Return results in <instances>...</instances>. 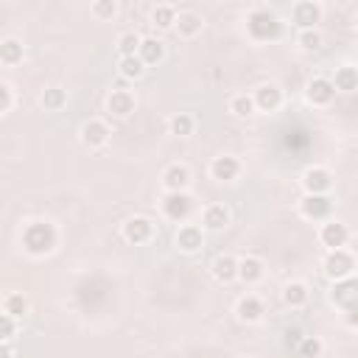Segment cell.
Instances as JSON below:
<instances>
[{
	"label": "cell",
	"instance_id": "cell-1",
	"mask_svg": "<svg viewBox=\"0 0 358 358\" xmlns=\"http://www.w3.org/2000/svg\"><path fill=\"white\" fill-rule=\"evenodd\" d=\"M59 244V233L51 222H31L26 230H23V249L34 258H45L56 249Z\"/></svg>",
	"mask_w": 358,
	"mask_h": 358
},
{
	"label": "cell",
	"instance_id": "cell-2",
	"mask_svg": "<svg viewBox=\"0 0 358 358\" xmlns=\"http://www.w3.org/2000/svg\"><path fill=\"white\" fill-rule=\"evenodd\" d=\"M247 28H249V34H252L255 39H271V37H277V31H280V20H277L274 12L258 6V9L249 12Z\"/></svg>",
	"mask_w": 358,
	"mask_h": 358
},
{
	"label": "cell",
	"instance_id": "cell-3",
	"mask_svg": "<svg viewBox=\"0 0 358 358\" xmlns=\"http://www.w3.org/2000/svg\"><path fill=\"white\" fill-rule=\"evenodd\" d=\"M322 271L333 283L336 280H344V277H355V258H352V252L350 249H333V252H328V258L322 263Z\"/></svg>",
	"mask_w": 358,
	"mask_h": 358
},
{
	"label": "cell",
	"instance_id": "cell-4",
	"mask_svg": "<svg viewBox=\"0 0 358 358\" xmlns=\"http://www.w3.org/2000/svg\"><path fill=\"white\" fill-rule=\"evenodd\" d=\"M120 235H123L126 244H134V247L149 244V241L154 238V224H152L146 216H132L129 222H123Z\"/></svg>",
	"mask_w": 358,
	"mask_h": 358
},
{
	"label": "cell",
	"instance_id": "cell-5",
	"mask_svg": "<svg viewBox=\"0 0 358 358\" xmlns=\"http://www.w3.org/2000/svg\"><path fill=\"white\" fill-rule=\"evenodd\" d=\"M134 109H137V98H134V93H132V90L115 87V90L107 96V112H109L112 118L126 120V118H129Z\"/></svg>",
	"mask_w": 358,
	"mask_h": 358
},
{
	"label": "cell",
	"instance_id": "cell-6",
	"mask_svg": "<svg viewBox=\"0 0 358 358\" xmlns=\"http://www.w3.org/2000/svg\"><path fill=\"white\" fill-rule=\"evenodd\" d=\"M303 188L305 196H328V190L333 188V174L322 165H314L303 174Z\"/></svg>",
	"mask_w": 358,
	"mask_h": 358
},
{
	"label": "cell",
	"instance_id": "cell-7",
	"mask_svg": "<svg viewBox=\"0 0 358 358\" xmlns=\"http://www.w3.org/2000/svg\"><path fill=\"white\" fill-rule=\"evenodd\" d=\"M347 241H350V230H347V224L328 219V222L319 227V244H322L328 252H333V249H344V247H347Z\"/></svg>",
	"mask_w": 358,
	"mask_h": 358
},
{
	"label": "cell",
	"instance_id": "cell-8",
	"mask_svg": "<svg viewBox=\"0 0 358 358\" xmlns=\"http://www.w3.org/2000/svg\"><path fill=\"white\" fill-rule=\"evenodd\" d=\"M193 210V202L188 193H165L163 196V216L171 222H185Z\"/></svg>",
	"mask_w": 358,
	"mask_h": 358
},
{
	"label": "cell",
	"instance_id": "cell-9",
	"mask_svg": "<svg viewBox=\"0 0 358 358\" xmlns=\"http://www.w3.org/2000/svg\"><path fill=\"white\" fill-rule=\"evenodd\" d=\"M292 20L300 31L305 28H316V23L322 20V6L314 3V0H300V3L292 6Z\"/></svg>",
	"mask_w": 358,
	"mask_h": 358
},
{
	"label": "cell",
	"instance_id": "cell-10",
	"mask_svg": "<svg viewBox=\"0 0 358 358\" xmlns=\"http://www.w3.org/2000/svg\"><path fill=\"white\" fill-rule=\"evenodd\" d=\"M109 126H107V120H98V118H90L84 126H82V143L87 149H104L107 143H109Z\"/></svg>",
	"mask_w": 358,
	"mask_h": 358
},
{
	"label": "cell",
	"instance_id": "cell-11",
	"mask_svg": "<svg viewBox=\"0 0 358 358\" xmlns=\"http://www.w3.org/2000/svg\"><path fill=\"white\" fill-rule=\"evenodd\" d=\"M305 98H308V104H311V107H328V104L336 98V87H333V82H330V79L316 76V79H311V82H308V87H305Z\"/></svg>",
	"mask_w": 358,
	"mask_h": 358
},
{
	"label": "cell",
	"instance_id": "cell-12",
	"mask_svg": "<svg viewBox=\"0 0 358 358\" xmlns=\"http://www.w3.org/2000/svg\"><path fill=\"white\" fill-rule=\"evenodd\" d=\"M163 188H165V193H188V188H190V168L182 165V163L168 165L165 174H163Z\"/></svg>",
	"mask_w": 358,
	"mask_h": 358
},
{
	"label": "cell",
	"instance_id": "cell-13",
	"mask_svg": "<svg viewBox=\"0 0 358 358\" xmlns=\"http://www.w3.org/2000/svg\"><path fill=\"white\" fill-rule=\"evenodd\" d=\"M252 101L258 112H277L283 107V90L277 84H260L252 93Z\"/></svg>",
	"mask_w": 358,
	"mask_h": 358
},
{
	"label": "cell",
	"instance_id": "cell-14",
	"mask_svg": "<svg viewBox=\"0 0 358 358\" xmlns=\"http://www.w3.org/2000/svg\"><path fill=\"white\" fill-rule=\"evenodd\" d=\"M330 210H333V204H330L328 196H305L300 202V213L308 222H328Z\"/></svg>",
	"mask_w": 358,
	"mask_h": 358
},
{
	"label": "cell",
	"instance_id": "cell-15",
	"mask_svg": "<svg viewBox=\"0 0 358 358\" xmlns=\"http://www.w3.org/2000/svg\"><path fill=\"white\" fill-rule=\"evenodd\" d=\"M263 274H266V266H263L260 258H255V255L238 258V277H235V280H241V283H247V285H255V283L263 280Z\"/></svg>",
	"mask_w": 358,
	"mask_h": 358
},
{
	"label": "cell",
	"instance_id": "cell-16",
	"mask_svg": "<svg viewBox=\"0 0 358 358\" xmlns=\"http://www.w3.org/2000/svg\"><path fill=\"white\" fill-rule=\"evenodd\" d=\"M238 174H241V163L230 154H222L210 163V177L219 182H233V179H238Z\"/></svg>",
	"mask_w": 358,
	"mask_h": 358
},
{
	"label": "cell",
	"instance_id": "cell-17",
	"mask_svg": "<svg viewBox=\"0 0 358 358\" xmlns=\"http://www.w3.org/2000/svg\"><path fill=\"white\" fill-rule=\"evenodd\" d=\"M308 300H311V292H308V285L303 280H292V283L283 285V303L289 308L300 311V308L308 305Z\"/></svg>",
	"mask_w": 358,
	"mask_h": 358
},
{
	"label": "cell",
	"instance_id": "cell-18",
	"mask_svg": "<svg viewBox=\"0 0 358 358\" xmlns=\"http://www.w3.org/2000/svg\"><path fill=\"white\" fill-rule=\"evenodd\" d=\"M230 224V210L224 204H207L202 210V227L210 230V233H219Z\"/></svg>",
	"mask_w": 358,
	"mask_h": 358
},
{
	"label": "cell",
	"instance_id": "cell-19",
	"mask_svg": "<svg viewBox=\"0 0 358 358\" xmlns=\"http://www.w3.org/2000/svg\"><path fill=\"white\" fill-rule=\"evenodd\" d=\"M163 56H165V45H163V39H157V37H143V39H140L137 59H140L143 64H146V67H152V64L163 62Z\"/></svg>",
	"mask_w": 358,
	"mask_h": 358
},
{
	"label": "cell",
	"instance_id": "cell-20",
	"mask_svg": "<svg viewBox=\"0 0 358 358\" xmlns=\"http://www.w3.org/2000/svg\"><path fill=\"white\" fill-rule=\"evenodd\" d=\"M177 247H179L182 252H188V255L199 252V249L204 247L202 227H196V224H182V227H179V233H177Z\"/></svg>",
	"mask_w": 358,
	"mask_h": 358
},
{
	"label": "cell",
	"instance_id": "cell-21",
	"mask_svg": "<svg viewBox=\"0 0 358 358\" xmlns=\"http://www.w3.org/2000/svg\"><path fill=\"white\" fill-rule=\"evenodd\" d=\"M202 26H204L202 15H196V12H177L174 28H177V34L182 39H193L196 34H202Z\"/></svg>",
	"mask_w": 358,
	"mask_h": 358
},
{
	"label": "cell",
	"instance_id": "cell-22",
	"mask_svg": "<svg viewBox=\"0 0 358 358\" xmlns=\"http://www.w3.org/2000/svg\"><path fill=\"white\" fill-rule=\"evenodd\" d=\"M235 314H238V319L241 322H247V325H255V322H260L263 319V303L255 297V294H247V297H241L238 300V305H235Z\"/></svg>",
	"mask_w": 358,
	"mask_h": 358
},
{
	"label": "cell",
	"instance_id": "cell-23",
	"mask_svg": "<svg viewBox=\"0 0 358 358\" xmlns=\"http://www.w3.org/2000/svg\"><path fill=\"white\" fill-rule=\"evenodd\" d=\"M213 277H216L219 283H233L238 277V258L233 255H219L216 260H213Z\"/></svg>",
	"mask_w": 358,
	"mask_h": 358
},
{
	"label": "cell",
	"instance_id": "cell-24",
	"mask_svg": "<svg viewBox=\"0 0 358 358\" xmlns=\"http://www.w3.org/2000/svg\"><path fill=\"white\" fill-rule=\"evenodd\" d=\"M23 53H26V48H23V42H20V39H15V37L0 39V64L15 67V64H20V62H23Z\"/></svg>",
	"mask_w": 358,
	"mask_h": 358
},
{
	"label": "cell",
	"instance_id": "cell-25",
	"mask_svg": "<svg viewBox=\"0 0 358 358\" xmlns=\"http://www.w3.org/2000/svg\"><path fill=\"white\" fill-rule=\"evenodd\" d=\"M118 73L126 79V82H137L146 76V64H143L137 56H120L118 59Z\"/></svg>",
	"mask_w": 358,
	"mask_h": 358
},
{
	"label": "cell",
	"instance_id": "cell-26",
	"mask_svg": "<svg viewBox=\"0 0 358 358\" xmlns=\"http://www.w3.org/2000/svg\"><path fill=\"white\" fill-rule=\"evenodd\" d=\"M355 297V277H344V280H336L333 289H330V300L336 305H350Z\"/></svg>",
	"mask_w": 358,
	"mask_h": 358
},
{
	"label": "cell",
	"instance_id": "cell-27",
	"mask_svg": "<svg viewBox=\"0 0 358 358\" xmlns=\"http://www.w3.org/2000/svg\"><path fill=\"white\" fill-rule=\"evenodd\" d=\"M330 82H333L336 93H352V90L358 87V73H355L352 64H344V67L336 70V76H333Z\"/></svg>",
	"mask_w": 358,
	"mask_h": 358
},
{
	"label": "cell",
	"instance_id": "cell-28",
	"mask_svg": "<svg viewBox=\"0 0 358 358\" xmlns=\"http://www.w3.org/2000/svg\"><path fill=\"white\" fill-rule=\"evenodd\" d=\"M193 129H196V120H193V115H188V112H177V115H171V120H168V132H171L174 137H190Z\"/></svg>",
	"mask_w": 358,
	"mask_h": 358
},
{
	"label": "cell",
	"instance_id": "cell-29",
	"mask_svg": "<svg viewBox=\"0 0 358 358\" xmlns=\"http://www.w3.org/2000/svg\"><path fill=\"white\" fill-rule=\"evenodd\" d=\"M31 311V303L26 294H6L3 300V314H9L12 319H23Z\"/></svg>",
	"mask_w": 358,
	"mask_h": 358
},
{
	"label": "cell",
	"instance_id": "cell-30",
	"mask_svg": "<svg viewBox=\"0 0 358 358\" xmlns=\"http://www.w3.org/2000/svg\"><path fill=\"white\" fill-rule=\"evenodd\" d=\"M174 20H177V9L171 3H160L152 9V26L165 31V28H174Z\"/></svg>",
	"mask_w": 358,
	"mask_h": 358
},
{
	"label": "cell",
	"instance_id": "cell-31",
	"mask_svg": "<svg viewBox=\"0 0 358 358\" xmlns=\"http://www.w3.org/2000/svg\"><path fill=\"white\" fill-rule=\"evenodd\" d=\"M39 104H42V109H48V112H59V109L67 104V93H64L62 87H48V90L39 96Z\"/></svg>",
	"mask_w": 358,
	"mask_h": 358
},
{
	"label": "cell",
	"instance_id": "cell-32",
	"mask_svg": "<svg viewBox=\"0 0 358 358\" xmlns=\"http://www.w3.org/2000/svg\"><path fill=\"white\" fill-rule=\"evenodd\" d=\"M230 112H233L235 118H252L258 109H255V101H252V96H247V93H238V96H233V101H230Z\"/></svg>",
	"mask_w": 358,
	"mask_h": 358
},
{
	"label": "cell",
	"instance_id": "cell-33",
	"mask_svg": "<svg viewBox=\"0 0 358 358\" xmlns=\"http://www.w3.org/2000/svg\"><path fill=\"white\" fill-rule=\"evenodd\" d=\"M140 34L137 31H123L118 37V53L120 56H137V48H140Z\"/></svg>",
	"mask_w": 358,
	"mask_h": 358
},
{
	"label": "cell",
	"instance_id": "cell-34",
	"mask_svg": "<svg viewBox=\"0 0 358 358\" xmlns=\"http://www.w3.org/2000/svg\"><path fill=\"white\" fill-rule=\"evenodd\" d=\"M322 42H325V39H322V34H319L316 28H305V31L297 34V45H300L303 51H308V53H311V51H319Z\"/></svg>",
	"mask_w": 358,
	"mask_h": 358
},
{
	"label": "cell",
	"instance_id": "cell-35",
	"mask_svg": "<svg viewBox=\"0 0 358 358\" xmlns=\"http://www.w3.org/2000/svg\"><path fill=\"white\" fill-rule=\"evenodd\" d=\"M322 350H325L322 339H316V336H303V341H300V355H303V358H319Z\"/></svg>",
	"mask_w": 358,
	"mask_h": 358
},
{
	"label": "cell",
	"instance_id": "cell-36",
	"mask_svg": "<svg viewBox=\"0 0 358 358\" xmlns=\"http://www.w3.org/2000/svg\"><path fill=\"white\" fill-rule=\"evenodd\" d=\"M90 12L98 17V20H112L118 15V3L115 0H96V3L90 6Z\"/></svg>",
	"mask_w": 358,
	"mask_h": 358
},
{
	"label": "cell",
	"instance_id": "cell-37",
	"mask_svg": "<svg viewBox=\"0 0 358 358\" xmlns=\"http://www.w3.org/2000/svg\"><path fill=\"white\" fill-rule=\"evenodd\" d=\"M17 336V319L9 314H0V341H12Z\"/></svg>",
	"mask_w": 358,
	"mask_h": 358
},
{
	"label": "cell",
	"instance_id": "cell-38",
	"mask_svg": "<svg viewBox=\"0 0 358 358\" xmlns=\"http://www.w3.org/2000/svg\"><path fill=\"white\" fill-rule=\"evenodd\" d=\"M12 104H15V93H12V87H9L6 82H0V115L9 112V109H12Z\"/></svg>",
	"mask_w": 358,
	"mask_h": 358
},
{
	"label": "cell",
	"instance_id": "cell-39",
	"mask_svg": "<svg viewBox=\"0 0 358 358\" xmlns=\"http://www.w3.org/2000/svg\"><path fill=\"white\" fill-rule=\"evenodd\" d=\"M0 358H15V347H12V341H0Z\"/></svg>",
	"mask_w": 358,
	"mask_h": 358
},
{
	"label": "cell",
	"instance_id": "cell-40",
	"mask_svg": "<svg viewBox=\"0 0 358 358\" xmlns=\"http://www.w3.org/2000/svg\"><path fill=\"white\" fill-rule=\"evenodd\" d=\"M297 341H303V333L294 328V330H289L285 333V344H297Z\"/></svg>",
	"mask_w": 358,
	"mask_h": 358
},
{
	"label": "cell",
	"instance_id": "cell-41",
	"mask_svg": "<svg viewBox=\"0 0 358 358\" xmlns=\"http://www.w3.org/2000/svg\"><path fill=\"white\" fill-rule=\"evenodd\" d=\"M224 358H235V355H224Z\"/></svg>",
	"mask_w": 358,
	"mask_h": 358
}]
</instances>
